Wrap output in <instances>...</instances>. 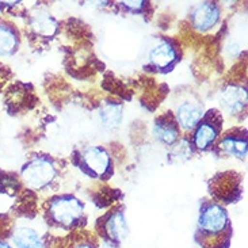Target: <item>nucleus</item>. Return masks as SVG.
<instances>
[{
	"mask_svg": "<svg viewBox=\"0 0 248 248\" xmlns=\"http://www.w3.org/2000/svg\"><path fill=\"white\" fill-rule=\"evenodd\" d=\"M233 227L225 208L216 201L202 202L194 239L200 248H229Z\"/></svg>",
	"mask_w": 248,
	"mask_h": 248,
	"instance_id": "f257e3e1",
	"label": "nucleus"
},
{
	"mask_svg": "<svg viewBox=\"0 0 248 248\" xmlns=\"http://www.w3.org/2000/svg\"><path fill=\"white\" fill-rule=\"evenodd\" d=\"M47 224L67 232H75L84 221V205L74 195H60L49 202Z\"/></svg>",
	"mask_w": 248,
	"mask_h": 248,
	"instance_id": "f03ea898",
	"label": "nucleus"
},
{
	"mask_svg": "<svg viewBox=\"0 0 248 248\" xmlns=\"http://www.w3.org/2000/svg\"><path fill=\"white\" fill-rule=\"evenodd\" d=\"M57 176L54 161L47 156H34L22 167L20 179L25 186L31 190L47 188Z\"/></svg>",
	"mask_w": 248,
	"mask_h": 248,
	"instance_id": "7ed1b4c3",
	"label": "nucleus"
},
{
	"mask_svg": "<svg viewBox=\"0 0 248 248\" xmlns=\"http://www.w3.org/2000/svg\"><path fill=\"white\" fill-rule=\"evenodd\" d=\"M99 239H105L115 246H121L129 236V225L122 208H113L96 222Z\"/></svg>",
	"mask_w": 248,
	"mask_h": 248,
	"instance_id": "20e7f679",
	"label": "nucleus"
},
{
	"mask_svg": "<svg viewBox=\"0 0 248 248\" xmlns=\"http://www.w3.org/2000/svg\"><path fill=\"white\" fill-rule=\"evenodd\" d=\"M80 166L86 174L99 179H108L113 174L111 157L108 151L99 145H91L81 152Z\"/></svg>",
	"mask_w": 248,
	"mask_h": 248,
	"instance_id": "39448f33",
	"label": "nucleus"
},
{
	"mask_svg": "<svg viewBox=\"0 0 248 248\" xmlns=\"http://www.w3.org/2000/svg\"><path fill=\"white\" fill-rule=\"evenodd\" d=\"M222 126V115L217 110H212L202 117L195 126L193 134V145L200 151H206L213 147L220 136Z\"/></svg>",
	"mask_w": 248,
	"mask_h": 248,
	"instance_id": "423d86ee",
	"label": "nucleus"
},
{
	"mask_svg": "<svg viewBox=\"0 0 248 248\" xmlns=\"http://www.w3.org/2000/svg\"><path fill=\"white\" fill-rule=\"evenodd\" d=\"M220 105L224 113L236 117L243 114L247 108V91L239 84H228L220 93Z\"/></svg>",
	"mask_w": 248,
	"mask_h": 248,
	"instance_id": "0eeeda50",
	"label": "nucleus"
},
{
	"mask_svg": "<svg viewBox=\"0 0 248 248\" xmlns=\"http://www.w3.org/2000/svg\"><path fill=\"white\" fill-rule=\"evenodd\" d=\"M203 115H205V108L201 102L198 99L186 98L176 106L175 120L179 129L191 130L198 125V122L201 121Z\"/></svg>",
	"mask_w": 248,
	"mask_h": 248,
	"instance_id": "6e6552de",
	"label": "nucleus"
},
{
	"mask_svg": "<svg viewBox=\"0 0 248 248\" xmlns=\"http://www.w3.org/2000/svg\"><path fill=\"white\" fill-rule=\"evenodd\" d=\"M149 61L155 69L167 72V71H171L175 64L179 61V53L171 41L163 38L151 49Z\"/></svg>",
	"mask_w": 248,
	"mask_h": 248,
	"instance_id": "1a4fd4ad",
	"label": "nucleus"
},
{
	"mask_svg": "<svg viewBox=\"0 0 248 248\" xmlns=\"http://www.w3.org/2000/svg\"><path fill=\"white\" fill-rule=\"evenodd\" d=\"M217 148L221 154L244 159L247 156V134L246 129H232L228 133L222 136L220 142L217 144Z\"/></svg>",
	"mask_w": 248,
	"mask_h": 248,
	"instance_id": "9d476101",
	"label": "nucleus"
},
{
	"mask_svg": "<svg viewBox=\"0 0 248 248\" xmlns=\"http://www.w3.org/2000/svg\"><path fill=\"white\" fill-rule=\"evenodd\" d=\"M220 19V7L212 1H203L191 14V23L198 31H208Z\"/></svg>",
	"mask_w": 248,
	"mask_h": 248,
	"instance_id": "9b49d317",
	"label": "nucleus"
},
{
	"mask_svg": "<svg viewBox=\"0 0 248 248\" xmlns=\"http://www.w3.org/2000/svg\"><path fill=\"white\" fill-rule=\"evenodd\" d=\"M181 129L176 124V120L172 114H166L159 117L154 125V136L156 140L163 145L172 147L179 140Z\"/></svg>",
	"mask_w": 248,
	"mask_h": 248,
	"instance_id": "f8f14e48",
	"label": "nucleus"
},
{
	"mask_svg": "<svg viewBox=\"0 0 248 248\" xmlns=\"http://www.w3.org/2000/svg\"><path fill=\"white\" fill-rule=\"evenodd\" d=\"M13 248H45L41 233L30 225H16L11 232Z\"/></svg>",
	"mask_w": 248,
	"mask_h": 248,
	"instance_id": "ddd939ff",
	"label": "nucleus"
},
{
	"mask_svg": "<svg viewBox=\"0 0 248 248\" xmlns=\"http://www.w3.org/2000/svg\"><path fill=\"white\" fill-rule=\"evenodd\" d=\"M54 248H98V237L86 231H75L59 240Z\"/></svg>",
	"mask_w": 248,
	"mask_h": 248,
	"instance_id": "4468645a",
	"label": "nucleus"
},
{
	"mask_svg": "<svg viewBox=\"0 0 248 248\" xmlns=\"http://www.w3.org/2000/svg\"><path fill=\"white\" fill-rule=\"evenodd\" d=\"M30 26L34 31L44 37H50L57 30V22L54 18L46 11H34L30 16Z\"/></svg>",
	"mask_w": 248,
	"mask_h": 248,
	"instance_id": "2eb2a0df",
	"label": "nucleus"
},
{
	"mask_svg": "<svg viewBox=\"0 0 248 248\" xmlns=\"http://www.w3.org/2000/svg\"><path fill=\"white\" fill-rule=\"evenodd\" d=\"M102 125L108 129H115L121 125L124 118V108L117 102H106L99 111Z\"/></svg>",
	"mask_w": 248,
	"mask_h": 248,
	"instance_id": "dca6fc26",
	"label": "nucleus"
},
{
	"mask_svg": "<svg viewBox=\"0 0 248 248\" xmlns=\"http://www.w3.org/2000/svg\"><path fill=\"white\" fill-rule=\"evenodd\" d=\"M18 35L11 26L0 22V57H7L16 50Z\"/></svg>",
	"mask_w": 248,
	"mask_h": 248,
	"instance_id": "f3484780",
	"label": "nucleus"
},
{
	"mask_svg": "<svg viewBox=\"0 0 248 248\" xmlns=\"http://www.w3.org/2000/svg\"><path fill=\"white\" fill-rule=\"evenodd\" d=\"M193 155V147L191 144L188 142V140L186 139H182V140H178L172 145V149H171V154H170V159L171 161H186L187 159L191 157Z\"/></svg>",
	"mask_w": 248,
	"mask_h": 248,
	"instance_id": "a211bd4d",
	"label": "nucleus"
},
{
	"mask_svg": "<svg viewBox=\"0 0 248 248\" xmlns=\"http://www.w3.org/2000/svg\"><path fill=\"white\" fill-rule=\"evenodd\" d=\"M121 4L124 8H127V10H130L133 13H140L148 3H145V1H125V3H121Z\"/></svg>",
	"mask_w": 248,
	"mask_h": 248,
	"instance_id": "6ab92c4d",
	"label": "nucleus"
},
{
	"mask_svg": "<svg viewBox=\"0 0 248 248\" xmlns=\"http://www.w3.org/2000/svg\"><path fill=\"white\" fill-rule=\"evenodd\" d=\"M0 248H13V246L6 240H0Z\"/></svg>",
	"mask_w": 248,
	"mask_h": 248,
	"instance_id": "aec40b11",
	"label": "nucleus"
}]
</instances>
